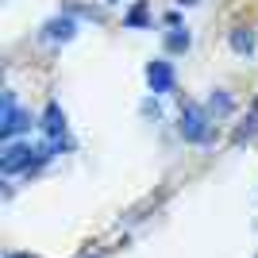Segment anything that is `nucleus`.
<instances>
[{
	"instance_id": "obj_1",
	"label": "nucleus",
	"mask_w": 258,
	"mask_h": 258,
	"mask_svg": "<svg viewBox=\"0 0 258 258\" xmlns=\"http://www.w3.org/2000/svg\"><path fill=\"white\" fill-rule=\"evenodd\" d=\"M177 131H181L185 143H208L212 139V112L193 100H185L181 112H177Z\"/></svg>"
},
{
	"instance_id": "obj_2",
	"label": "nucleus",
	"mask_w": 258,
	"mask_h": 258,
	"mask_svg": "<svg viewBox=\"0 0 258 258\" xmlns=\"http://www.w3.org/2000/svg\"><path fill=\"white\" fill-rule=\"evenodd\" d=\"M31 123H35L31 112L16 104V93H12V89H4V97H0V139L4 143L20 139V135L31 131Z\"/></svg>"
},
{
	"instance_id": "obj_3",
	"label": "nucleus",
	"mask_w": 258,
	"mask_h": 258,
	"mask_svg": "<svg viewBox=\"0 0 258 258\" xmlns=\"http://www.w3.org/2000/svg\"><path fill=\"white\" fill-rule=\"evenodd\" d=\"M74 35H77V16H74V12H58V16H50V20L39 27V39L50 43V46L74 43Z\"/></svg>"
},
{
	"instance_id": "obj_4",
	"label": "nucleus",
	"mask_w": 258,
	"mask_h": 258,
	"mask_svg": "<svg viewBox=\"0 0 258 258\" xmlns=\"http://www.w3.org/2000/svg\"><path fill=\"white\" fill-rule=\"evenodd\" d=\"M143 74H147V85H151L154 97H166V93H173V85H177V70H173V62H166V58H151Z\"/></svg>"
},
{
	"instance_id": "obj_5",
	"label": "nucleus",
	"mask_w": 258,
	"mask_h": 258,
	"mask_svg": "<svg viewBox=\"0 0 258 258\" xmlns=\"http://www.w3.org/2000/svg\"><path fill=\"white\" fill-rule=\"evenodd\" d=\"M39 127H43V135L50 143H62V147H70L66 143V112L58 100H46V108L39 112Z\"/></svg>"
},
{
	"instance_id": "obj_6",
	"label": "nucleus",
	"mask_w": 258,
	"mask_h": 258,
	"mask_svg": "<svg viewBox=\"0 0 258 258\" xmlns=\"http://www.w3.org/2000/svg\"><path fill=\"white\" fill-rule=\"evenodd\" d=\"M227 46H231L239 58H250V54L258 50V35H254V27H231V35H227Z\"/></svg>"
},
{
	"instance_id": "obj_7",
	"label": "nucleus",
	"mask_w": 258,
	"mask_h": 258,
	"mask_svg": "<svg viewBox=\"0 0 258 258\" xmlns=\"http://www.w3.org/2000/svg\"><path fill=\"white\" fill-rule=\"evenodd\" d=\"M162 46H166V54H185L189 46H193V35L185 31V27H170L166 39H162Z\"/></svg>"
},
{
	"instance_id": "obj_8",
	"label": "nucleus",
	"mask_w": 258,
	"mask_h": 258,
	"mask_svg": "<svg viewBox=\"0 0 258 258\" xmlns=\"http://www.w3.org/2000/svg\"><path fill=\"white\" fill-rule=\"evenodd\" d=\"M123 27H131V31L151 27V4H147V0H139L135 8H127V12H123Z\"/></svg>"
},
{
	"instance_id": "obj_9",
	"label": "nucleus",
	"mask_w": 258,
	"mask_h": 258,
	"mask_svg": "<svg viewBox=\"0 0 258 258\" xmlns=\"http://www.w3.org/2000/svg\"><path fill=\"white\" fill-rule=\"evenodd\" d=\"M208 112H212V119H224L235 112V100L227 97V89H212V97H208Z\"/></svg>"
},
{
	"instance_id": "obj_10",
	"label": "nucleus",
	"mask_w": 258,
	"mask_h": 258,
	"mask_svg": "<svg viewBox=\"0 0 258 258\" xmlns=\"http://www.w3.org/2000/svg\"><path fill=\"white\" fill-rule=\"evenodd\" d=\"M166 27H181V16H177V12H166Z\"/></svg>"
},
{
	"instance_id": "obj_11",
	"label": "nucleus",
	"mask_w": 258,
	"mask_h": 258,
	"mask_svg": "<svg viewBox=\"0 0 258 258\" xmlns=\"http://www.w3.org/2000/svg\"><path fill=\"white\" fill-rule=\"evenodd\" d=\"M173 4H177V8H197L201 0H173Z\"/></svg>"
},
{
	"instance_id": "obj_12",
	"label": "nucleus",
	"mask_w": 258,
	"mask_h": 258,
	"mask_svg": "<svg viewBox=\"0 0 258 258\" xmlns=\"http://www.w3.org/2000/svg\"><path fill=\"white\" fill-rule=\"evenodd\" d=\"M4 258H31V254H4Z\"/></svg>"
},
{
	"instance_id": "obj_13",
	"label": "nucleus",
	"mask_w": 258,
	"mask_h": 258,
	"mask_svg": "<svg viewBox=\"0 0 258 258\" xmlns=\"http://www.w3.org/2000/svg\"><path fill=\"white\" fill-rule=\"evenodd\" d=\"M104 4H116V0H104Z\"/></svg>"
}]
</instances>
